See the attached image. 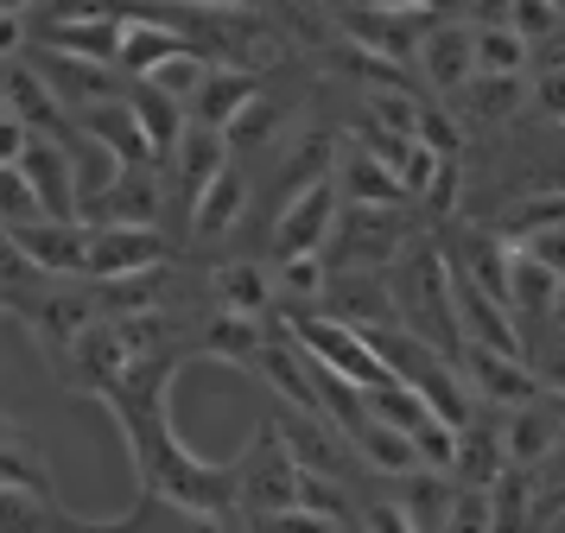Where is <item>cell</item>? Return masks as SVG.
Wrapping results in <instances>:
<instances>
[{
  "instance_id": "obj_33",
  "label": "cell",
  "mask_w": 565,
  "mask_h": 533,
  "mask_svg": "<svg viewBox=\"0 0 565 533\" xmlns=\"http://www.w3.org/2000/svg\"><path fill=\"white\" fill-rule=\"evenodd\" d=\"M514 248H527L534 260H546L553 274H565V223H546V228H527Z\"/></svg>"
},
{
  "instance_id": "obj_23",
  "label": "cell",
  "mask_w": 565,
  "mask_h": 533,
  "mask_svg": "<svg viewBox=\"0 0 565 533\" xmlns=\"http://www.w3.org/2000/svg\"><path fill=\"white\" fill-rule=\"evenodd\" d=\"M337 198L343 203H407V191L394 184V172L369 147H350L343 152V172H337Z\"/></svg>"
},
{
  "instance_id": "obj_28",
  "label": "cell",
  "mask_w": 565,
  "mask_h": 533,
  "mask_svg": "<svg viewBox=\"0 0 565 533\" xmlns=\"http://www.w3.org/2000/svg\"><path fill=\"white\" fill-rule=\"evenodd\" d=\"M204 76H210V57H204V51H191V45H179V51H166L153 71L140 76V83H147V89H159V96H172L184 108V102L198 96V83H204Z\"/></svg>"
},
{
  "instance_id": "obj_39",
  "label": "cell",
  "mask_w": 565,
  "mask_h": 533,
  "mask_svg": "<svg viewBox=\"0 0 565 533\" xmlns=\"http://www.w3.org/2000/svg\"><path fill=\"white\" fill-rule=\"evenodd\" d=\"M0 7H7V13H26V20H32V13H39L45 0H0Z\"/></svg>"
},
{
  "instance_id": "obj_4",
  "label": "cell",
  "mask_w": 565,
  "mask_h": 533,
  "mask_svg": "<svg viewBox=\"0 0 565 533\" xmlns=\"http://www.w3.org/2000/svg\"><path fill=\"white\" fill-rule=\"evenodd\" d=\"M286 330H292V343L311 355V362H324L337 381H350V387H382L387 362H375V350L362 343V330L337 324V318H311V311H299V318H286Z\"/></svg>"
},
{
  "instance_id": "obj_16",
  "label": "cell",
  "mask_w": 565,
  "mask_h": 533,
  "mask_svg": "<svg viewBox=\"0 0 565 533\" xmlns=\"http://www.w3.org/2000/svg\"><path fill=\"white\" fill-rule=\"evenodd\" d=\"M267 89L260 71H230V64H210V76L198 83V96L184 102V121L191 127H210V134H230V121L248 108V102Z\"/></svg>"
},
{
  "instance_id": "obj_17",
  "label": "cell",
  "mask_w": 565,
  "mask_h": 533,
  "mask_svg": "<svg viewBox=\"0 0 565 533\" xmlns=\"http://www.w3.org/2000/svg\"><path fill=\"white\" fill-rule=\"evenodd\" d=\"M20 172L39 191V210L45 216H77V172H71V140H45L32 134L26 152H20Z\"/></svg>"
},
{
  "instance_id": "obj_9",
  "label": "cell",
  "mask_w": 565,
  "mask_h": 533,
  "mask_svg": "<svg viewBox=\"0 0 565 533\" xmlns=\"http://www.w3.org/2000/svg\"><path fill=\"white\" fill-rule=\"evenodd\" d=\"M260 343H267V318H255V311H223V305H198V311H191V337H184L191 355L255 369Z\"/></svg>"
},
{
  "instance_id": "obj_21",
  "label": "cell",
  "mask_w": 565,
  "mask_h": 533,
  "mask_svg": "<svg viewBox=\"0 0 565 533\" xmlns=\"http://www.w3.org/2000/svg\"><path fill=\"white\" fill-rule=\"evenodd\" d=\"M172 152H179V203L191 210V203H198V191L216 178V166L230 159V140H223V134H210V127L184 121V140Z\"/></svg>"
},
{
  "instance_id": "obj_42",
  "label": "cell",
  "mask_w": 565,
  "mask_h": 533,
  "mask_svg": "<svg viewBox=\"0 0 565 533\" xmlns=\"http://www.w3.org/2000/svg\"><path fill=\"white\" fill-rule=\"evenodd\" d=\"M553 7H565V0H553Z\"/></svg>"
},
{
  "instance_id": "obj_8",
  "label": "cell",
  "mask_w": 565,
  "mask_h": 533,
  "mask_svg": "<svg viewBox=\"0 0 565 533\" xmlns=\"http://www.w3.org/2000/svg\"><path fill=\"white\" fill-rule=\"evenodd\" d=\"M26 57H39L32 71L52 83V96L77 115V108H96V102H121L128 96V76L103 64V57H71V51H45V45H26Z\"/></svg>"
},
{
  "instance_id": "obj_35",
  "label": "cell",
  "mask_w": 565,
  "mask_h": 533,
  "mask_svg": "<svg viewBox=\"0 0 565 533\" xmlns=\"http://www.w3.org/2000/svg\"><path fill=\"white\" fill-rule=\"evenodd\" d=\"M26 140H32V127L20 121V115H7V108H0V166H20Z\"/></svg>"
},
{
  "instance_id": "obj_37",
  "label": "cell",
  "mask_w": 565,
  "mask_h": 533,
  "mask_svg": "<svg viewBox=\"0 0 565 533\" xmlns=\"http://www.w3.org/2000/svg\"><path fill=\"white\" fill-rule=\"evenodd\" d=\"M343 7H387V13H426V0H343Z\"/></svg>"
},
{
  "instance_id": "obj_18",
  "label": "cell",
  "mask_w": 565,
  "mask_h": 533,
  "mask_svg": "<svg viewBox=\"0 0 565 533\" xmlns=\"http://www.w3.org/2000/svg\"><path fill=\"white\" fill-rule=\"evenodd\" d=\"M198 286H204V305H223V311H255L260 318L274 305V274L260 260H210Z\"/></svg>"
},
{
  "instance_id": "obj_5",
  "label": "cell",
  "mask_w": 565,
  "mask_h": 533,
  "mask_svg": "<svg viewBox=\"0 0 565 533\" xmlns=\"http://www.w3.org/2000/svg\"><path fill=\"white\" fill-rule=\"evenodd\" d=\"M565 431V401L540 387L534 401H514V406H495V438H502V463H521L534 477L540 463L553 457Z\"/></svg>"
},
{
  "instance_id": "obj_11",
  "label": "cell",
  "mask_w": 565,
  "mask_h": 533,
  "mask_svg": "<svg viewBox=\"0 0 565 533\" xmlns=\"http://www.w3.org/2000/svg\"><path fill=\"white\" fill-rule=\"evenodd\" d=\"M248 198H255V172H248V159L230 152V159L216 166V178L198 191V203H191V235H198V242H223V235L248 216Z\"/></svg>"
},
{
  "instance_id": "obj_10",
  "label": "cell",
  "mask_w": 565,
  "mask_h": 533,
  "mask_svg": "<svg viewBox=\"0 0 565 533\" xmlns=\"http://www.w3.org/2000/svg\"><path fill=\"white\" fill-rule=\"evenodd\" d=\"M13 242L32 260V274L83 279V254H89V223L83 216H32V223H13Z\"/></svg>"
},
{
  "instance_id": "obj_30",
  "label": "cell",
  "mask_w": 565,
  "mask_h": 533,
  "mask_svg": "<svg viewBox=\"0 0 565 533\" xmlns=\"http://www.w3.org/2000/svg\"><path fill=\"white\" fill-rule=\"evenodd\" d=\"M413 140H419V147H433L438 159H458V147H463L458 121H451L438 102H419V115H413Z\"/></svg>"
},
{
  "instance_id": "obj_26",
  "label": "cell",
  "mask_w": 565,
  "mask_h": 533,
  "mask_svg": "<svg viewBox=\"0 0 565 533\" xmlns=\"http://www.w3.org/2000/svg\"><path fill=\"white\" fill-rule=\"evenodd\" d=\"M470 71L477 76H527V39L509 25H470Z\"/></svg>"
},
{
  "instance_id": "obj_13",
  "label": "cell",
  "mask_w": 565,
  "mask_h": 533,
  "mask_svg": "<svg viewBox=\"0 0 565 533\" xmlns=\"http://www.w3.org/2000/svg\"><path fill=\"white\" fill-rule=\"evenodd\" d=\"M159 210H166V184H159V166H121L115 184H108L103 198H89L77 210L83 223H140L153 228Z\"/></svg>"
},
{
  "instance_id": "obj_38",
  "label": "cell",
  "mask_w": 565,
  "mask_h": 533,
  "mask_svg": "<svg viewBox=\"0 0 565 533\" xmlns=\"http://www.w3.org/2000/svg\"><path fill=\"white\" fill-rule=\"evenodd\" d=\"M546 318L565 330V274H559V286H553V311H546Z\"/></svg>"
},
{
  "instance_id": "obj_2",
  "label": "cell",
  "mask_w": 565,
  "mask_h": 533,
  "mask_svg": "<svg viewBox=\"0 0 565 533\" xmlns=\"http://www.w3.org/2000/svg\"><path fill=\"white\" fill-rule=\"evenodd\" d=\"M230 502L235 514H286V508H299V463L286 451V438L274 419H260L255 438L235 451L230 463Z\"/></svg>"
},
{
  "instance_id": "obj_24",
  "label": "cell",
  "mask_w": 565,
  "mask_h": 533,
  "mask_svg": "<svg viewBox=\"0 0 565 533\" xmlns=\"http://www.w3.org/2000/svg\"><path fill=\"white\" fill-rule=\"evenodd\" d=\"M324 286H331V260H324V254H280V267H274V299L292 305V318L324 299Z\"/></svg>"
},
{
  "instance_id": "obj_1",
  "label": "cell",
  "mask_w": 565,
  "mask_h": 533,
  "mask_svg": "<svg viewBox=\"0 0 565 533\" xmlns=\"http://www.w3.org/2000/svg\"><path fill=\"white\" fill-rule=\"evenodd\" d=\"M13 305V318H20V330L32 337V350L52 362V375L64 369V355H71V343H77L83 330L96 324L103 311H96V286L89 279H39V286H26Z\"/></svg>"
},
{
  "instance_id": "obj_36",
  "label": "cell",
  "mask_w": 565,
  "mask_h": 533,
  "mask_svg": "<svg viewBox=\"0 0 565 533\" xmlns=\"http://www.w3.org/2000/svg\"><path fill=\"white\" fill-rule=\"evenodd\" d=\"M20 51H26V13H7L0 7V64L20 57Z\"/></svg>"
},
{
  "instance_id": "obj_7",
  "label": "cell",
  "mask_w": 565,
  "mask_h": 533,
  "mask_svg": "<svg viewBox=\"0 0 565 533\" xmlns=\"http://www.w3.org/2000/svg\"><path fill=\"white\" fill-rule=\"evenodd\" d=\"M337 178L318 172L311 184L286 191L280 198V216H274V254H324L331 242V223H337Z\"/></svg>"
},
{
  "instance_id": "obj_15",
  "label": "cell",
  "mask_w": 565,
  "mask_h": 533,
  "mask_svg": "<svg viewBox=\"0 0 565 533\" xmlns=\"http://www.w3.org/2000/svg\"><path fill=\"white\" fill-rule=\"evenodd\" d=\"M413 71L433 83V96H458L463 83H470V25L463 20H433L419 32V45H413Z\"/></svg>"
},
{
  "instance_id": "obj_32",
  "label": "cell",
  "mask_w": 565,
  "mask_h": 533,
  "mask_svg": "<svg viewBox=\"0 0 565 533\" xmlns=\"http://www.w3.org/2000/svg\"><path fill=\"white\" fill-rule=\"evenodd\" d=\"M32 216H45L39 210V191L26 184L20 166H0V223L13 228V223H32Z\"/></svg>"
},
{
  "instance_id": "obj_34",
  "label": "cell",
  "mask_w": 565,
  "mask_h": 533,
  "mask_svg": "<svg viewBox=\"0 0 565 533\" xmlns=\"http://www.w3.org/2000/svg\"><path fill=\"white\" fill-rule=\"evenodd\" d=\"M356 521L369 533H413V521L401 514V502L394 495H375V502H356Z\"/></svg>"
},
{
  "instance_id": "obj_31",
  "label": "cell",
  "mask_w": 565,
  "mask_h": 533,
  "mask_svg": "<svg viewBox=\"0 0 565 533\" xmlns=\"http://www.w3.org/2000/svg\"><path fill=\"white\" fill-rule=\"evenodd\" d=\"M438 533H489V489L458 482V489H451V508H445V527H438Z\"/></svg>"
},
{
  "instance_id": "obj_40",
  "label": "cell",
  "mask_w": 565,
  "mask_h": 533,
  "mask_svg": "<svg viewBox=\"0 0 565 533\" xmlns=\"http://www.w3.org/2000/svg\"><path fill=\"white\" fill-rule=\"evenodd\" d=\"M0 431H20V419H13V413H0Z\"/></svg>"
},
{
  "instance_id": "obj_14",
  "label": "cell",
  "mask_w": 565,
  "mask_h": 533,
  "mask_svg": "<svg viewBox=\"0 0 565 533\" xmlns=\"http://www.w3.org/2000/svg\"><path fill=\"white\" fill-rule=\"evenodd\" d=\"M0 533H115V521H89L26 482H0Z\"/></svg>"
},
{
  "instance_id": "obj_27",
  "label": "cell",
  "mask_w": 565,
  "mask_h": 533,
  "mask_svg": "<svg viewBox=\"0 0 565 533\" xmlns=\"http://www.w3.org/2000/svg\"><path fill=\"white\" fill-rule=\"evenodd\" d=\"M394 502H401V514L413 521V533H438L445 527V508H451V482H438L433 470L419 463V470L401 477V495H394Z\"/></svg>"
},
{
  "instance_id": "obj_25",
  "label": "cell",
  "mask_w": 565,
  "mask_h": 533,
  "mask_svg": "<svg viewBox=\"0 0 565 533\" xmlns=\"http://www.w3.org/2000/svg\"><path fill=\"white\" fill-rule=\"evenodd\" d=\"M184 39L172 32V25H159V20H128V32H121V51H115V71L128 76V83H140V76L153 71L166 51H179Z\"/></svg>"
},
{
  "instance_id": "obj_29",
  "label": "cell",
  "mask_w": 565,
  "mask_h": 533,
  "mask_svg": "<svg viewBox=\"0 0 565 533\" xmlns=\"http://www.w3.org/2000/svg\"><path fill=\"white\" fill-rule=\"evenodd\" d=\"M502 7H509V32L514 39H527V45H540V39H546V32H559L565 25V7H553V0H502Z\"/></svg>"
},
{
  "instance_id": "obj_19",
  "label": "cell",
  "mask_w": 565,
  "mask_h": 533,
  "mask_svg": "<svg viewBox=\"0 0 565 533\" xmlns=\"http://www.w3.org/2000/svg\"><path fill=\"white\" fill-rule=\"evenodd\" d=\"M71 121H77V134L103 140V147L121 159V166H159L153 147H147V134H140V121H134L128 96H121V102H96V108H77Z\"/></svg>"
},
{
  "instance_id": "obj_22",
  "label": "cell",
  "mask_w": 565,
  "mask_h": 533,
  "mask_svg": "<svg viewBox=\"0 0 565 533\" xmlns=\"http://www.w3.org/2000/svg\"><path fill=\"white\" fill-rule=\"evenodd\" d=\"M128 108H134V121H140V134H147L153 159H172V147L184 140V108L179 102L147 89V83H128Z\"/></svg>"
},
{
  "instance_id": "obj_20",
  "label": "cell",
  "mask_w": 565,
  "mask_h": 533,
  "mask_svg": "<svg viewBox=\"0 0 565 533\" xmlns=\"http://www.w3.org/2000/svg\"><path fill=\"white\" fill-rule=\"evenodd\" d=\"M553 286H559V274H553L546 260H534L527 248H514L509 242V311H514V324L521 330L540 324V318L553 311Z\"/></svg>"
},
{
  "instance_id": "obj_41",
  "label": "cell",
  "mask_w": 565,
  "mask_h": 533,
  "mask_svg": "<svg viewBox=\"0 0 565 533\" xmlns=\"http://www.w3.org/2000/svg\"><path fill=\"white\" fill-rule=\"evenodd\" d=\"M546 527H553V521H540V514H534V527H527V533H546Z\"/></svg>"
},
{
  "instance_id": "obj_6",
  "label": "cell",
  "mask_w": 565,
  "mask_h": 533,
  "mask_svg": "<svg viewBox=\"0 0 565 533\" xmlns=\"http://www.w3.org/2000/svg\"><path fill=\"white\" fill-rule=\"evenodd\" d=\"M172 242L159 228L140 223H89V254H83V279H128L147 267H166Z\"/></svg>"
},
{
  "instance_id": "obj_12",
  "label": "cell",
  "mask_w": 565,
  "mask_h": 533,
  "mask_svg": "<svg viewBox=\"0 0 565 533\" xmlns=\"http://www.w3.org/2000/svg\"><path fill=\"white\" fill-rule=\"evenodd\" d=\"M324 318L350 330H375V324H401L394 318V292H387V274H362V267H331V286H324Z\"/></svg>"
},
{
  "instance_id": "obj_3",
  "label": "cell",
  "mask_w": 565,
  "mask_h": 533,
  "mask_svg": "<svg viewBox=\"0 0 565 533\" xmlns=\"http://www.w3.org/2000/svg\"><path fill=\"white\" fill-rule=\"evenodd\" d=\"M407 242V223H401V203H337L331 223V267H362V274H382L387 260Z\"/></svg>"
}]
</instances>
